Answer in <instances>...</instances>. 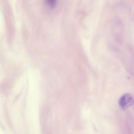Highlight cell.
Returning <instances> with one entry per match:
<instances>
[{
	"mask_svg": "<svg viewBox=\"0 0 134 134\" xmlns=\"http://www.w3.org/2000/svg\"><path fill=\"white\" fill-rule=\"evenodd\" d=\"M56 0H46L48 5L51 8L53 7L55 5Z\"/></svg>",
	"mask_w": 134,
	"mask_h": 134,
	"instance_id": "2",
	"label": "cell"
},
{
	"mask_svg": "<svg viewBox=\"0 0 134 134\" xmlns=\"http://www.w3.org/2000/svg\"><path fill=\"white\" fill-rule=\"evenodd\" d=\"M118 103L121 109L125 111L134 104V99L131 94L126 93L120 98Z\"/></svg>",
	"mask_w": 134,
	"mask_h": 134,
	"instance_id": "1",
	"label": "cell"
}]
</instances>
